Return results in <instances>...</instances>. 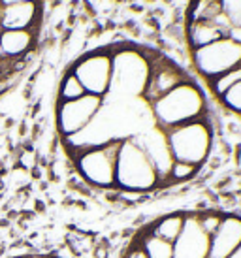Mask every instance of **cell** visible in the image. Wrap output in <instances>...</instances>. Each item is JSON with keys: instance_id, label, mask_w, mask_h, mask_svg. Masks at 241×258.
Listing matches in <instances>:
<instances>
[{"instance_id": "obj_5", "label": "cell", "mask_w": 241, "mask_h": 258, "mask_svg": "<svg viewBox=\"0 0 241 258\" xmlns=\"http://www.w3.org/2000/svg\"><path fill=\"white\" fill-rule=\"evenodd\" d=\"M192 57H194V64L200 70V74L211 81L220 74L241 64V45L224 36L209 45L194 49Z\"/></svg>"}, {"instance_id": "obj_18", "label": "cell", "mask_w": 241, "mask_h": 258, "mask_svg": "<svg viewBox=\"0 0 241 258\" xmlns=\"http://www.w3.org/2000/svg\"><path fill=\"white\" fill-rule=\"evenodd\" d=\"M220 14V0H194L191 21H213Z\"/></svg>"}, {"instance_id": "obj_17", "label": "cell", "mask_w": 241, "mask_h": 258, "mask_svg": "<svg viewBox=\"0 0 241 258\" xmlns=\"http://www.w3.org/2000/svg\"><path fill=\"white\" fill-rule=\"evenodd\" d=\"M142 247L147 258H175L173 256V243L151 234V232L143 236Z\"/></svg>"}, {"instance_id": "obj_27", "label": "cell", "mask_w": 241, "mask_h": 258, "mask_svg": "<svg viewBox=\"0 0 241 258\" xmlns=\"http://www.w3.org/2000/svg\"><path fill=\"white\" fill-rule=\"evenodd\" d=\"M4 6H10V4H21V2H36V0H0Z\"/></svg>"}, {"instance_id": "obj_19", "label": "cell", "mask_w": 241, "mask_h": 258, "mask_svg": "<svg viewBox=\"0 0 241 258\" xmlns=\"http://www.w3.org/2000/svg\"><path fill=\"white\" fill-rule=\"evenodd\" d=\"M239 81H241V64H237L235 68H232V70H228V72L220 74V76H217L215 79H211L209 83H211L213 93L217 94V96H222L228 89H232V87H234L235 83H239Z\"/></svg>"}, {"instance_id": "obj_23", "label": "cell", "mask_w": 241, "mask_h": 258, "mask_svg": "<svg viewBox=\"0 0 241 258\" xmlns=\"http://www.w3.org/2000/svg\"><path fill=\"white\" fill-rule=\"evenodd\" d=\"M220 100L224 102V106L230 108L235 113H241V81L235 83L232 89H228L226 93L220 96Z\"/></svg>"}, {"instance_id": "obj_28", "label": "cell", "mask_w": 241, "mask_h": 258, "mask_svg": "<svg viewBox=\"0 0 241 258\" xmlns=\"http://www.w3.org/2000/svg\"><path fill=\"white\" fill-rule=\"evenodd\" d=\"M230 258H241V245H239V247H237V249H235L234 254H232V256H230Z\"/></svg>"}, {"instance_id": "obj_21", "label": "cell", "mask_w": 241, "mask_h": 258, "mask_svg": "<svg viewBox=\"0 0 241 258\" xmlns=\"http://www.w3.org/2000/svg\"><path fill=\"white\" fill-rule=\"evenodd\" d=\"M220 12L230 27H241V0H220Z\"/></svg>"}, {"instance_id": "obj_14", "label": "cell", "mask_w": 241, "mask_h": 258, "mask_svg": "<svg viewBox=\"0 0 241 258\" xmlns=\"http://www.w3.org/2000/svg\"><path fill=\"white\" fill-rule=\"evenodd\" d=\"M32 30H0V57H21L32 47Z\"/></svg>"}, {"instance_id": "obj_2", "label": "cell", "mask_w": 241, "mask_h": 258, "mask_svg": "<svg viewBox=\"0 0 241 258\" xmlns=\"http://www.w3.org/2000/svg\"><path fill=\"white\" fill-rule=\"evenodd\" d=\"M160 183L155 166L145 155V151L134 138L120 140L119 155H117V170H115V185L132 190V192H145L155 188Z\"/></svg>"}, {"instance_id": "obj_20", "label": "cell", "mask_w": 241, "mask_h": 258, "mask_svg": "<svg viewBox=\"0 0 241 258\" xmlns=\"http://www.w3.org/2000/svg\"><path fill=\"white\" fill-rule=\"evenodd\" d=\"M83 94H87L85 89H83V85H81V83H79V79L70 72L66 78L63 79V83H61V91H58L61 102L78 100V98H81Z\"/></svg>"}, {"instance_id": "obj_24", "label": "cell", "mask_w": 241, "mask_h": 258, "mask_svg": "<svg viewBox=\"0 0 241 258\" xmlns=\"http://www.w3.org/2000/svg\"><path fill=\"white\" fill-rule=\"evenodd\" d=\"M198 219H200L202 228L206 230L209 236H213V234H215V230L219 228L220 219H222V217L220 215H198Z\"/></svg>"}, {"instance_id": "obj_10", "label": "cell", "mask_w": 241, "mask_h": 258, "mask_svg": "<svg viewBox=\"0 0 241 258\" xmlns=\"http://www.w3.org/2000/svg\"><path fill=\"white\" fill-rule=\"evenodd\" d=\"M134 140L140 144V147L145 151V155L153 162L160 183L168 179L171 166H173L175 160H173V155H171L170 145H168L166 132L162 128H151L147 132L140 134L138 138H134Z\"/></svg>"}, {"instance_id": "obj_4", "label": "cell", "mask_w": 241, "mask_h": 258, "mask_svg": "<svg viewBox=\"0 0 241 258\" xmlns=\"http://www.w3.org/2000/svg\"><path fill=\"white\" fill-rule=\"evenodd\" d=\"M119 147L120 140H111L107 144L78 151L76 164L83 179L96 186H113Z\"/></svg>"}, {"instance_id": "obj_1", "label": "cell", "mask_w": 241, "mask_h": 258, "mask_svg": "<svg viewBox=\"0 0 241 258\" xmlns=\"http://www.w3.org/2000/svg\"><path fill=\"white\" fill-rule=\"evenodd\" d=\"M158 128L170 130L185 122L198 121L204 115L206 100L198 87L191 81H183L173 91L151 104Z\"/></svg>"}, {"instance_id": "obj_29", "label": "cell", "mask_w": 241, "mask_h": 258, "mask_svg": "<svg viewBox=\"0 0 241 258\" xmlns=\"http://www.w3.org/2000/svg\"><path fill=\"white\" fill-rule=\"evenodd\" d=\"M2 15H4V4L0 2V29H2Z\"/></svg>"}, {"instance_id": "obj_26", "label": "cell", "mask_w": 241, "mask_h": 258, "mask_svg": "<svg viewBox=\"0 0 241 258\" xmlns=\"http://www.w3.org/2000/svg\"><path fill=\"white\" fill-rule=\"evenodd\" d=\"M226 38H230L232 42L239 43V45H241V27H230Z\"/></svg>"}, {"instance_id": "obj_13", "label": "cell", "mask_w": 241, "mask_h": 258, "mask_svg": "<svg viewBox=\"0 0 241 258\" xmlns=\"http://www.w3.org/2000/svg\"><path fill=\"white\" fill-rule=\"evenodd\" d=\"M38 17L36 2H21L4 6L2 29L0 30H30Z\"/></svg>"}, {"instance_id": "obj_22", "label": "cell", "mask_w": 241, "mask_h": 258, "mask_svg": "<svg viewBox=\"0 0 241 258\" xmlns=\"http://www.w3.org/2000/svg\"><path fill=\"white\" fill-rule=\"evenodd\" d=\"M196 170H198V166L189 164V162H181V160H175L173 166H171L170 177H168V179L170 181H187V179H191L192 175L196 173Z\"/></svg>"}, {"instance_id": "obj_7", "label": "cell", "mask_w": 241, "mask_h": 258, "mask_svg": "<svg viewBox=\"0 0 241 258\" xmlns=\"http://www.w3.org/2000/svg\"><path fill=\"white\" fill-rule=\"evenodd\" d=\"M104 98L94 94H83L78 100L61 102L57 111V124L61 134L72 138L85 130L102 111Z\"/></svg>"}, {"instance_id": "obj_12", "label": "cell", "mask_w": 241, "mask_h": 258, "mask_svg": "<svg viewBox=\"0 0 241 258\" xmlns=\"http://www.w3.org/2000/svg\"><path fill=\"white\" fill-rule=\"evenodd\" d=\"M241 245V219L228 215L220 219L209 241V258H230Z\"/></svg>"}, {"instance_id": "obj_11", "label": "cell", "mask_w": 241, "mask_h": 258, "mask_svg": "<svg viewBox=\"0 0 241 258\" xmlns=\"http://www.w3.org/2000/svg\"><path fill=\"white\" fill-rule=\"evenodd\" d=\"M183 81H187L185 74L171 62L160 60L156 64H151L149 78H147V83H145V89H143V98L149 104H153L158 98H162L164 94L173 91L177 85H181Z\"/></svg>"}, {"instance_id": "obj_8", "label": "cell", "mask_w": 241, "mask_h": 258, "mask_svg": "<svg viewBox=\"0 0 241 258\" xmlns=\"http://www.w3.org/2000/svg\"><path fill=\"white\" fill-rule=\"evenodd\" d=\"M151 64L140 53L123 51L113 55V79L111 89L117 87L127 94H143Z\"/></svg>"}, {"instance_id": "obj_25", "label": "cell", "mask_w": 241, "mask_h": 258, "mask_svg": "<svg viewBox=\"0 0 241 258\" xmlns=\"http://www.w3.org/2000/svg\"><path fill=\"white\" fill-rule=\"evenodd\" d=\"M125 258H147V254H145L142 243H140V245H132V247H130V249L127 251Z\"/></svg>"}, {"instance_id": "obj_15", "label": "cell", "mask_w": 241, "mask_h": 258, "mask_svg": "<svg viewBox=\"0 0 241 258\" xmlns=\"http://www.w3.org/2000/svg\"><path fill=\"white\" fill-rule=\"evenodd\" d=\"M224 36H226V29H222L215 19L189 23V42H191L192 49H200V47L209 45Z\"/></svg>"}, {"instance_id": "obj_9", "label": "cell", "mask_w": 241, "mask_h": 258, "mask_svg": "<svg viewBox=\"0 0 241 258\" xmlns=\"http://www.w3.org/2000/svg\"><path fill=\"white\" fill-rule=\"evenodd\" d=\"M211 236L202 228L198 215L185 217V224L179 237L173 243L175 258H209Z\"/></svg>"}, {"instance_id": "obj_3", "label": "cell", "mask_w": 241, "mask_h": 258, "mask_svg": "<svg viewBox=\"0 0 241 258\" xmlns=\"http://www.w3.org/2000/svg\"><path fill=\"white\" fill-rule=\"evenodd\" d=\"M168 138V145L173 155V160L189 162V164L200 166L209 155L211 149V130L204 119L191 121L164 130Z\"/></svg>"}, {"instance_id": "obj_16", "label": "cell", "mask_w": 241, "mask_h": 258, "mask_svg": "<svg viewBox=\"0 0 241 258\" xmlns=\"http://www.w3.org/2000/svg\"><path fill=\"white\" fill-rule=\"evenodd\" d=\"M183 224H185L183 215H166L156 222L149 232L158 237H162V239H166V241H170V243H175V239H177L181 230H183Z\"/></svg>"}, {"instance_id": "obj_6", "label": "cell", "mask_w": 241, "mask_h": 258, "mask_svg": "<svg viewBox=\"0 0 241 258\" xmlns=\"http://www.w3.org/2000/svg\"><path fill=\"white\" fill-rule=\"evenodd\" d=\"M72 74L79 79L87 94L104 98L111 91L113 79V55L106 51L91 53L74 66Z\"/></svg>"}]
</instances>
